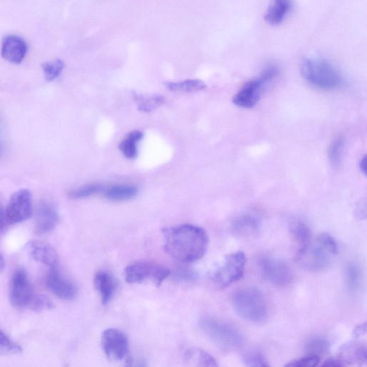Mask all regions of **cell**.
I'll list each match as a JSON object with an SVG mask.
<instances>
[{"mask_svg":"<svg viewBox=\"0 0 367 367\" xmlns=\"http://www.w3.org/2000/svg\"><path fill=\"white\" fill-rule=\"evenodd\" d=\"M167 89L174 92H193L206 89L205 84L198 80H190L181 82L166 83Z\"/></svg>","mask_w":367,"mask_h":367,"instance_id":"cb8c5ba5","label":"cell"},{"mask_svg":"<svg viewBox=\"0 0 367 367\" xmlns=\"http://www.w3.org/2000/svg\"><path fill=\"white\" fill-rule=\"evenodd\" d=\"M366 156L364 157H363V158L361 159L360 163H359V168L361 170V171L364 174H366Z\"/></svg>","mask_w":367,"mask_h":367,"instance_id":"ab89813d","label":"cell"},{"mask_svg":"<svg viewBox=\"0 0 367 367\" xmlns=\"http://www.w3.org/2000/svg\"><path fill=\"white\" fill-rule=\"evenodd\" d=\"M64 68L65 63L60 59L43 63L42 68L45 80L49 82L56 80L61 74Z\"/></svg>","mask_w":367,"mask_h":367,"instance_id":"4316f807","label":"cell"},{"mask_svg":"<svg viewBox=\"0 0 367 367\" xmlns=\"http://www.w3.org/2000/svg\"><path fill=\"white\" fill-rule=\"evenodd\" d=\"M125 279L130 284H140L147 281L160 287L170 276V271L164 266L149 261H138L128 265L124 271Z\"/></svg>","mask_w":367,"mask_h":367,"instance_id":"8992f818","label":"cell"},{"mask_svg":"<svg viewBox=\"0 0 367 367\" xmlns=\"http://www.w3.org/2000/svg\"><path fill=\"white\" fill-rule=\"evenodd\" d=\"M94 285L103 305H107L111 302L118 288L117 279L107 271H100L96 274Z\"/></svg>","mask_w":367,"mask_h":367,"instance_id":"e0dca14e","label":"cell"},{"mask_svg":"<svg viewBox=\"0 0 367 367\" xmlns=\"http://www.w3.org/2000/svg\"><path fill=\"white\" fill-rule=\"evenodd\" d=\"M334 255L317 238L304 244L299 251L298 263L304 269L310 271H320L331 264Z\"/></svg>","mask_w":367,"mask_h":367,"instance_id":"52a82bcc","label":"cell"},{"mask_svg":"<svg viewBox=\"0 0 367 367\" xmlns=\"http://www.w3.org/2000/svg\"><path fill=\"white\" fill-rule=\"evenodd\" d=\"M59 218L58 208L54 202L41 201L37 208L36 229L39 233L50 232L56 228Z\"/></svg>","mask_w":367,"mask_h":367,"instance_id":"5bb4252c","label":"cell"},{"mask_svg":"<svg viewBox=\"0 0 367 367\" xmlns=\"http://www.w3.org/2000/svg\"><path fill=\"white\" fill-rule=\"evenodd\" d=\"M200 326L204 334L218 347L232 351L240 348L244 343L241 331L234 327L214 318H204Z\"/></svg>","mask_w":367,"mask_h":367,"instance_id":"277c9868","label":"cell"},{"mask_svg":"<svg viewBox=\"0 0 367 367\" xmlns=\"http://www.w3.org/2000/svg\"><path fill=\"white\" fill-rule=\"evenodd\" d=\"M104 187L98 183L89 184L80 188L73 190L68 193L71 199H82L93 195L103 193Z\"/></svg>","mask_w":367,"mask_h":367,"instance_id":"484cf974","label":"cell"},{"mask_svg":"<svg viewBox=\"0 0 367 367\" xmlns=\"http://www.w3.org/2000/svg\"><path fill=\"white\" fill-rule=\"evenodd\" d=\"M278 69L275 66L266 68L259 77L246 83L242 89L236 93L232 102L236 106L244 109L255 107L260 100L267 85L278 75Z\"/></svg>","mask_w":367,"mask_h":367,"instance_id":"5b68a950","label":"cell"},{"mask_svg":"<svg viewBox=\"0 0 367 367\" xmlns=\"http://www.w3.org/2000/svg\"><path fill=\"white\" fill-rule=\"evenodd\" d=\"M366 348L362 343H349L338 350V359L344 366H363L366 364Z\"/></svg>","mask_w":367,"mask_h":367,"instance_id":"2e32d148","label":"cell"},{"mask_svg":"<svg viewBox=\"0 0 367 367\" xmlns=\"http://www.w3.org/2000/svg\"><path fill=\"white\" fill-rule=\"evenodd\" d=\"M353 336L357 340H364L366 342V323L356 327L353 331Z\"/></svg>","mask_w":367,"mask_h":367,"instance_id":"d590c367","label":"cell"},{"mask_svg":"<svg viewBox=\"0 0 367 367\" xmlns=\"http://www.w3.org/2000/svg\"><path fill=\"white\" fill-rule=\"evenodd\" d=\"M103 351L110 359L119 361L126 358L128 352V338L122 331L111 328L101 335Z\"/></svg>","mask_w":367,"mask_h":367,"instance_id":"7c38bea8","label":"cell"},{"mask_svg":"<svg viewBox=\"0 0 367 367\" xmlns=\"http://www.w3.org/2000/svg\"><path fill=\"white\" fill-rule=\"evenodd\" d=\"M184 270L185 271H181L178 273L177 277L179 279L185 280H194V278L196 276L195 273L190 271H187V269H184Z\"/></svg>","mask_w":367,"mask_h":367,"instance_id":"8d00e7d4","label":"cell"},{"mask_svg":"<svg viewBox=\"0 0 367 367\" xmlns=\"http://www.w3.org/2000/svg\"><path fill=\"white\" fill-rule=\"evenodd\" d=\"M301 72L310 85L323 90H334L343 84L342 74L330 63L319 59H306Z\"/></svg>","mask_w":367,"mask_h":367,"instance_id":"3957f363","label":"cell"},{"mask_svg":"<svg viewBox=\"0 0 367 367\" xmlns=\"http://www.w3.org/2000/svg\"><path fill=\"white\" fill-rule=\"evenodd\" d=\"M292 7V0H271L265 15L267 22L271 25L280 24Z\"/></svg>","mask_w":367,"mask_h":367,"instance_id":"d6986e66","label":"cell"},{"mask_svg":"<svg viewBox=\"0 0 367 367\" xmlns=\"http://www.w3.org/2000/svg\"><path fill=\"white\" fill-rule=\"evenodd\" d=\"M139 193L136 186L130 185H117L104 188L103 193L105 197L114 202H122L132 200Z\"/></svg>","mask_w":367,"mask_h":367,"instance_id":"44dd1931","label":"cell"},{"mask_svg":"<svg viewBox=\"0 0 367 367\" xmlns=\"http://www.w3.org/2000/svg\"><path fill=\"white\" fill-rule=\"evenodd\" d=\"M232 307L242 319L260 323L267 317V304L262 292L255 287H245L236 291L232 299Z\"/></svg>","mask_w":367,"mask_h":367,"instance_id":"7a4b0ae2","label":"cell"},{"mask_svg":"<svg viewBox=\"0 0 367 367\" xmlns=\"http://www.w3.org/2000/svg\"><path fill=\"white\" fill-rule=\"evenodd\" d=\"M135 100L140 112L149 113L159 108L165 102V98L159 94H135Z\"/></svg>","mask_w":367,"mask_h":367,"instance_id":"603a6c76","label":"cell"},{"mask_svg":"<svg viewBox=\"0 0 367 367\" xmlns=\"http://www.w3.org/2000/svg\"><path fill=\"white\" fill-rule=\"evenodd\" d=\"M330 345L328 340L322 337H316L310 340L306 347L307 353L321 358L328 354Z\"/></svg>","mask_w":367,"mask_h":367,"instance_id":"d4e9b609","label":"cell"},{"mask_svg":"<svg viewBox=\"0 0 367 367\" xmlns=\"http://www.w3.org/2000/svg\"><path fill=\"white\" fill-rule=\"evenodd\" d=\"M21 352V347L4 332L0 331V355H14Z\"/></svg>","mask_w":367,"mask_h":367,"instance_id":"4dcf8cb0","label":"cell"},{"mask_svg":"<svg viewBox=\"0 0 367 367\" xmlns=\"http://www.w3.org/2000/svg\"><path fill=\"white\" fill-rule=\"evenodd\" d=\"M190 360L197 363L201 366H217L216 360L207 352L200 350H193L187 354Z\"/></svg>","mask_w":367,"mask_h":367,"instance_id":"1f68e13d","label":"cell"},{"mask_svg":"<svg viewBox=\"0 0 367 367\" xmlns=\"http://www.w3.org/2000/svg\"><path fill=\"white\" fill-rule=\"evenodd\" d=\"M260 225L257 218L253 215H244L234 220L232 230L239 237H247L255 234L260 229Z\"/></svg>","mask_w":367,"mask_h":367,"instance_id":"ffe728a7","label":"cell"},{"mask_svg":"<svg viewBox=\"0 0 367 367\" xmlns=\"http://www.w3.org/2000/svg\"><path fill=\"white\" fill-rule=\"evenodd\" d=\"M29 308L34 311L40 312L54 308V304L45 296L35 295Z\"/></svg>","mask_w":367,"mask_h":367,"instance_id":"836d02e7","label":"cell"},{"mask_svg":"<svg viewBox=\"0 0 367 367\" xmlns=\"http://www.w3.org/2000/svg\"><path fill=\"white\" fill-rule=\"evenodd\" d=\"M246 265V257L243 252L229 254L215 273L214 279L220 287H227L243 277Z\"/></svg>","mask_w":367,"mask_h":367,"instance_id":"ba28073f","label":"cell"},{"mask_svg":"<svg viewBox=\"0 0 367 367\" xmlns=\"http://www.w3.org/2000/svg\"><path fill=\"white\" fill-rule=\"evenodd\" d=\"M144 135L140 130H133L119 144V149L127 159H135L138 154V144Z\"/></svg>","mask_w":367,"mask_h":367,"instance_id":"7402d4cb","label":"cell"},{"mask_svg":"<svg viewBox=\"0 0 367 367\" xmlns=\"http://www.w3.org/2000/svg\"><path fill=\"white\" fill-rule=\"evenodd\" d=\"M7 223L6 215L4 209L1 205H0V231L3 230Z\"/></svg>","mask_w":367,"mask_h":367,"instance_id":"f35d334b","label":"cell"},{"mask_svg":"<svg viewBox=\"0 0 367 367\" xmlns=\"http://www.w3.org/2000/svg\"><path fill=\"white\" fill-rule=\"evenodd\" d=\"M26 248L31 257L39 263L50 268L57 265V253L50 245L38 241H31Z\"/></svg>","mask_w":367,"mask_h":367,"instance_id":"ac0fdd59","label":"cell"},{"mask_svg":"<svg viewBox=\"0 0 367 367\" xmlns=\"http://www.w3.org/2000/svg\"><path fill=\"white\" fill-rule=\"evenodd\" d=\"M320 362V358L308 354L302 358L294 360L290 363L287 364L286 366H317Z\"/></svg>","mask_w":367,"mask_h":367,"instance_id":"e575fe53","label":"cell"},{"mask_svg":"<svg viewBox=\"0 0 367 367\" xmlns=\"http://www.w3.org/2000/svg\"><path fill=\"white\" fill-rule=\"evenodd\" d=\"M243 361L247 366L265 367L269 366L264 356L256 350L249 351L243 357Z\"/></svg>","mask_w":367,"mask_h":367,"instance_id":"d6a6232c","label":"cell"},{"mask_svg":"<svg viewBox=\"0 0 367 367\" xmlns=\"http://www.w3.org/2000/svg\"><path fill=\"white\" fill-rule=\"evenodd\" d=\"M258 267L262 276L277 286H285L292 280V271L285 261L273 257L260 259Z\"/></svg>","mask_w":367,"mask_h":367,"instance_id":"9c48e42d","label":"cell"},{"mask_svg":"<svg viewBox=\"0 0 367 367\" xmlns=\"http://www.w3.org/2000/svg\"><path fill=\"white\" fill-rule=\"evenodd\" d=\"M28 45L20 37L15 35L8 36L2 42V57L9 63L20 64L28 52Z\"/></svg>","mask_w":367,"mask_h":367,"instance_id":"9a60e30c","label":"cell"},{"mask_svg":"<svg viewBox=\"0 0 367 367\" xmlns=\"http://www.w3.org/2000/svg\"><path fill=\"white\" fill-rule=\"evenodd\" d=\"M35 295L27 273L17 269L13 274L10 286V300L15 308H29Z\"/></svg>","mask_w":367,"mask_h":367,"instance_id":"8fae6325","label":"cell"},{"mask_svg":"<svg viewBox=\"0 0 367 367\" xmlns=\"http://www.w3.org/2000/svg\"><path fill=\"white\" fill-rule=\"evenodd\" d=\"M290 231L297 241L306 244L310 240V230L308 225L301 220L292 221L290 223Z\"/></svg>","mask_w":367,"mask_h":367,"instance_id":"83f0119b","label":"cell"},{"mask_svg":"<svg viewBox=\"0 0 367 367\" xmlns=\"http://www.w3.org/2000/svg\"><path fill=\"white\" fill-rule=\"evenodd\" d=\"M164 238L167 253L183 264L200 260L207 250V234L196 225L186 224L165 229Z\"/></svg>","mask_w":367,"mask_h":367,"instance_id":"6da1fadb","label":"cell"},{"mask_svg":"<svg viewBox=\"0 0 367 367\" xmlns=\"http://www.w3.org/2000/svg\"><path fill=\"white\" fill-rule=\"evenodd\" d=\"M345 149V140L338 137L331 144L329 149V158L334 167L338 166L342 162Z\"/></svg>","mask_w":367,"mask_h":367,"instance_id":"f1b7e54d","label":"cell"},{"mask_svg":"<svg viewBox=\"0 0 367 367\" xmlns=\"http://www.w3.org/2000/svg\"><path fill=\"white\" fill-rule=\"evenodd\" d=\"M3 152V147L1 139H0V157L2 156Z\"/></svg>","mask_w":367,"mask_h":367,"instance_id":"b9f144b4","label":"cell"},{"mask_svg":"<svg viewBox=\"0 0 367 367\" xmlns=\"http://www.w3.org/2000/svg\"><path fill=\"white\" fill-rule=\"evenodd\" d=\"M323 366H343L342 362H340L338 359H328L322 364Z\"/></svg>","mask_w":367,"mask_h":367,"instance_id":"74e56055","label":"cell"},{"mask_svg":"<svg viewBox=\"0 0 367 367\" xmlns=\"http://www.w3.org/2000/svg\"><path fill=\"white\" fill-rule=\"evenodd\" d=\"M47 285L52 294L62 300L71 301L77 294V286L61 273L57 265L50 268Z\"/></svg>","mask_w":367,"mask_h":367,"instance_id":"4fadbf2b","label":"cell"},{"mask_svg":"<svg viewBox=\"0 0 367 367\" xmlns=\"http://www.w3.org/2000/svg\"><path fill=\"white\" fill-rule=\"evenodd\" d=\"M361 274L359 267L355 263H350L346 270V280L351 292H356L361 284Z\"/></svg>","mask_w":367,"mask_h":367,"instance_id":"f546056e","label":"cell"},{"mask_svg":"<svg viewBox=\"0 0 367 367\" xmlns=\"http://www.w3.org/2000/svg\"><path fill=\"white\" fill-rule=\"evenodd\" d=\"M6 267V262L3 256L0 253V272L3 271Z\"/></svg>","mask_w":367,"mask_h":367,"instance_id":"60d3db41","label":"cell"},{"mask_svg":"<svg viewBox=\"0 0 367 367\" xmlns=\"http://www.w3.org/2000/svg\"><path fill=\"white\" fill-rule=\"evenodd\" d=\"M33 214V195L27 189L15 192L10 197L6 215L7 223L18 224L31 218Z\"/></svg>","mask_w":367,"mask_h":367,"instance_id":"30bf717a","label":"cell"}]
</instances>
